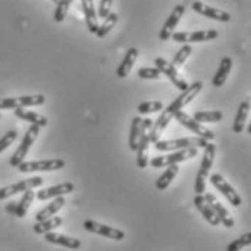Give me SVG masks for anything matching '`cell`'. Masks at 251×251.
<instances>
[{
  "mask_svg": "<svg viewBox=\"0 0 251 251\" xmlns=\"http://www.w3.org/2000/svg\"><path fill=\"white\" fill-rule=\"evenodd\" d=\"M154 121L147 118L143 119V125H141V137H140V143H138V148H137V166L138 169H147L148 164V147L151 144L150 140V134H151V128H152Z\"/></svg>",
  "mask_w": 251,
  "mask_h": 251,
  "instance_id": "6",
  "label": "cell"
},
{
  "mask_svg": "<svg viewBox=\"0 0 251 251\" xmlns=\"http://www.w3.org/2000/svg\"><path fill=\"white\" fill-rule=\"evenodd\" d=\"M44 183V179L41 176H35V177H31V179H25L18 181V183H13L10 186H6V187H1L0 189V201L3 199H7L16 193H21V192H28V190H32L35 187H39L42 186Z\"/></svg>",
  "mask_w": 251,
  "mask_h": 251,
  "instance_id": "11",
  "label": "cell"
},
{
  "mask_svg": "<svg viewBox=\"0 0 251 251\" xmlns=\"http://www.w3.org/2000/svg\"><path fill=\"white\" fill-rule=\"evenodd\" d=\"M251 102L250 99H246L240 103L238 110H237V115H235V119H234V124H232V131L234 134H241L246 128V122H247V118H249V113H250Z\"/></svg>",
  "mask_w": 251,
  "mask_h": 251,
  "instance_id": "22",
  "label": "cell"
},
{
  "mask_svg": "<svg viewBox=\"0 0 251 251\" xmlns=\"http://www.w3.org/2000/svg\"><path fill=\"white\" fill-rule=\"evenodd\" d=\"M39 126L36 125H31L28 129H26V134L24 135L22 138V143L19 144V147L16 148V151L13 152V155L10 157L9 160V164L12 167H19L24 161H25V157L28 155L32 144L35 143V140L38 138V134H39Z\"/></svg>",
  "mask_w": 251,
  "mask_h": 251,
  "instance_id": "4",
  "label": "cell"
},
{
  "mask_svg": "<svg viewBox=\"0 0 251 251\" xmlns=\"http://www.w3.org/2000/svg\"><path fill=\"white\" fill-rule=\"evenodd\" d=\"M184 12H186V6H184V4H177V6H175V9L172 10L170 16L167 18L166 24L163 25V29L160 31V35H158L160 41H169V39L172 38V35L175 34L176 26L179 25L181 16L184 15Z\"/></svg>",
  "mask_w": 251,
  "mask_h": 251,
  "instance_id": "15",
  "label": "cell"
},
{
  "mask_svg": "<svg viewBox=\"0 0 251 251\" xmlns=\"http://www.w3.org/2000/svg\"><path fill=\"white\" fill-rule=\"evenodd\" d=\"M35 192H32V190H28V192H25L24 193V196L21 198V201L16 203V208H15V215L19 216V218H24V216L26 215V212H28V209H29V206H31V203L34 202V199H35Z\"/></svg>",
  "mask_w": 251,
  "mask_h": 251,
  "instance_id": "31",
  "label": "cell"
},
{
  "mask_svg": "<svg viewBox=\"0 0 251 251\" xmlns=\"http://www.w3.org/2000/svg\"><path fill=\"white\" fill-rule=\"evenodd\" d=\"M177 175H179V164L169 166V167L166 169V172L157 179V181H155V187H157L158 190H166Z\"/></svg>",
  "mask_w": 251,
  "mask_h": 251,
  "instance_id": "29",
  "label": "cell"
},
{
  "mask_svg": "<svg viewBox=\"0 0 251 251\" xmlns=\"http://www.w3.org/2000/svg\"><path fill=\"white\" fill-rule=\"evenodd\" d=\"M154 64H155V69H158L161 74H164L177 89H179L180 92L183 93V92H186L187 89H189V83L184 80V78H181V75L177 72V69L170 63V61H167V60H164V58H161V57H157L155 60H154Z\"/></svg>",
  "mask_w": 251,
  "mask_h": 251,
  "instance_id": "10",
  "label": "cell"
},
{
  "mask_svg": "<svg viewBox=\"0 0 251 251\" xmlns=\"http://www.w3.org/2000/svg\"><path fill=\"white\" fill-rule=\"evenodd\" d=\"M45 103L44 95H28L19 98H0V109H18L41 106Z\"/></svg>",
  "mask_w": 251,
  "mask_h": 251,
  "instance_id": "8",
  "label": "cell"
},
{
  "mask_svg": "<svg viewBox=\"0 0 251 251\" xmlns=\"http://www.w3.org/2000/svg\"><path fill=\"white\" fill-rule=\"evenodd\" d=\"M205 201L209 203V206L214 209V212L216 214V216L219 218V221H221V224H224L226 228H232L234 225H235V221H234V218L229 215V212L226 211V208L216 199L215 196L212 195V193H205Z\"/></svg>",
  "mask_w": 251,
  "mask_h": 251,
  "instance_id": "18",
  "label": "cell"
},
{
  "mask_svg": "<svg viewBox=\"0 0 251 251\" xmlns=\"http://www.w3.org/2000/svg\"><path fill=\"white\" fill-rule=\"evenodd\" d=\"M83 226H84L86 231L103 235V237L110 238V240H115V241H122L125 238V232L124 231H121L118 228H113V226H109V225H105V224H99V222H96L93 219L84 221Z\"/></svg>",
  "mask_w": 251,
  "mask_h": 251,
  "instance_id": "14",
  "label": "cell"
},
{
  "mask_svg": "<svg viewBox=\"0 0 251 251\" xmlns=\"http://www.w3.org/2000/svg\"><path fill=\"white\" fill-rule=\"evenodd\" d=\"M44 240L47 243L57 244V246L70 249V250H78L81 247V241L78 238H73V237H67V235L57 234V232H48V234H45L44 235Z\"/></svg>",
  "mask_w": 251,
  "mask_h": 251,
  "instance_id": "19",
  "label": "cell"
},
{
  "mask_svg": "<svg viewBox=\"0 0 251 251\" xmlns=\"http://www.w3.org/2000/svg\"><path fill=\"white\" fill-rule=\"evenodd\" d=\"M0 119H1V113H0Z\"/></svg>",
  "mask_w": 251,
  "mask_h": 251,
  "instance_id": "41",
  "label": "cell"
},
{
  "mask_svg": "<svg viewBox=\"0 0 251 251\" xmlns=\"http://www.w3.org/2000/svg\"><path fill=\"white\" fill-rule=\"evenodd\" d=\"M116 24H118V15L116 13H110L108 18L105 19V22L102 25H99V29L96 32V36L98 38H105L116 26Z\"/></svg>",
  "mask_w": 251,
  "mask_h": 251,
  "instance_id": "32",
  "label": "cell"
},
{
  "mask_svg": "<svg viewBox=\"0 0 251 251\" xmlns=\"http://www.w3.org/2000/svg\"><path fill=\"white\" fill-rule=\"evenodd\" d=\"M198 155V148H187V150H180V151H173L166 155H158L154 157L150 164L154 169H161V167H169L173 164H179L181 161L195 158Z\"/></svg>",
  "mask_w": 251,
  "mask_h": 251,
  "instance_id": "5",
  "label": "cell"
},
{
  "mask_svg": "<svg viewBox=\"0 0 251 251\" xmlns=\"http://www.w3.org/2000/svg\"><path fill=\"white\" fill-rule=\"evenodd\" d=\"M193 203H195V206L198 208V211L202 214V216L205 218V221H208L211 225H219L221 224V221H219V218L216 216V214L214 212V209L209 206V203L205 201V198H203V195H196L195 196V199H193Z\"/></svg>",
  "mask_w": 251,
  "mask_h": 251,
  "instance_id": "21",
  "label": "cell"
},
{
  "mask_svg": "<svg viewBox=\"0 0 251 251\" xmlns=\"http://www.w3.org/2000/svg\"><path fill=\"white\" fill-rule=\"evenodd\" d=\"M81 7H83V13H84V21L87 25L89 32L95 34L99 29V21H98V13H96V7H95V1L92 0H83L81 1Z\"/></svg>",
  "mask_w": 251,
  "mask_h": 251,
  "instance_id": "20",
  "label": "cell"
},
{
  "mask_svg": "<svg viewBox=\"0 0 251 251\" xmlns=\"http://www.w3.org/2000/svg\"><path fill=\"white\" fill-rule=\"evenodd\" d=\"M63 225V218L61 216H52L50 219H45L42 222H36L34 225V232L38 235H45L48 232H54L55 228Z\"/></svg>",
  "mask_w": 251,
  "mask_h": 251,
  "instance_id": "27",
  "label": "cell"
},
{
  "mask_svg": "<svg viewBox=\"0 0 251 251\" xmlns=\"http://www.w3.org/2000/svg\"><path fill=\"white\" fill-rule=\"evenodd\" d=\"M203 89V83L202 81H195L193 84L189 86V89L183 93H180L179 96L167 106L161 110L160 116L157 121H154L152 128H151V134H150V140L151 143H157L160 141L161 134L164 132V129L167 128V125L170 124V121L179 113L181 109L184 108L186 105H189Z\"/></svg>",
  "mask_w": 251,
  "mask_h": 251,
  "instance_id": "1",
  "label": "cell"
},
{
  "mask_svg": "<svg viewBox=\"0 0 251 251\" xmlns=\"http://www.w3.org/2000/svg\"><path fill=\"white\" fill-rule=\"evenodd\" d=\"M211 183H212V186L216 187L225 198H226V201L232 205V206H235V208H238L241 203H243V199H241V196L235 192V189L226 181V180L224 179L219 173H214V175H211Z\"/></svg>",
  "mask_w": 251,
  "mask_h": 251,
  "instance_id": "12",
  "label": "cell"
},
{
  "mask_svg": "<svg viewBox=\"0 0 251 251\" xmlns=\"http://www.w3.org/2000/svg\"><path fill=\"white\" fill-rule=\"evenodd\" d=\"M66 167V161L61 158L51 160H38V161H24L18 170L21 173H34V172H55Z\"/></svg>",
  "mask_w": 251,
  "mask_h": 251,
  "instance_id": "7",
  "label": "cell"
},
{
  "mask_svg": "<svg viewBox=\"0 0 251 251\" xmlns=\"http://www.w3.org/2000/svg\"><path fill=\"white\" fill-rule=\"evenodd\" d=\"M74 192V184L72 181H64L47 189H42L39 192H36L35 198L38 201H47V199H55V198H61L63 195H69Z\"/></svg>",
  "mask_w": 251,
  "mask_h": 251,
  "instance_id": "17",
  "label": "cell"
},
{
  "mask_svg": "<svg viewBox=\"0 0 251 251\" xmlns=\"http://www.w3.org/2000/svg\"><path fill=\"white\" fill-rule=\"evenodd\" d=\"M138 54H140V51H138L137 48H129V50L126 51V54H125V57H124L122 63L119 64V67H118V70H116V75H118L119 78L128 77V74L131 73L134 64H135V61H137V58H138Z\"/></svg>",
  "mask_w": 251,
  "mask_h": 251,
  "instance_id": "23",
  "label": "cell"
},
{
  "mask_svg": "<svg viewBox=\"0 0 251 251\" xmlns=\"http://www.w3.org/2000/svg\"><path fill=\"white\" fill-rule=\"evenodd\" d=\"M215 154L216 145L209 143L206 145V148H205L203 158H202V163H201V167H199V172H198V176H196V181H195V192H196V195H203L206 192V179H208L209 172L212 169V164H214V160H215Z\"/></svg>",
  "mask_w": 251,
  "mask_h": 251,
  "instance_id": "2",
  "label": "cell"
},
{
  "mask_svg": "<svg viewBox=\"0 0 251 251\" xmlns=\"http://www.w3.org/2000/svg\"><path fill=\"white\" fill-rule=\"evenodd\" d=\"M137 74L143 80H158L163 75L161 72L158 69H155V67H141Z\"/></svg>",
  "mask_w": 251,
  "mask_h": 251,
  "instance_id": "37",
  "label": "cell"
},
{
  "mask_svg": "<svg viewBox=\"0 0 251 251\" xmlns=\"http://www.w3.org/2000/svg\"><path fill=\"white\" fill-rule=\"evenodd\" d=\"M196 122L202 124H216V122H221L222 118H224V113L221 110H198L193 113L192 116Z\"/></svg>",
  "mask_w": 251,
  "mask_h": 251,
  "instance_id": "28",
  "label": "cell"
},
{
  "mask_svg": "<svg viewBox=\"0 0 251 251\" xmlns=\"http://www.w3.org/2000/svg\"><path fill=\"white\" fill-rule=\"evenodd\" d=\"M249 246H251V232H246L240 238L229 243L228 247H226V251H240L243 250L244 247H249Z\"/></svg>",
  "mask_w": 251,
  "mask_h": 251,
  "instance_id": "33",
  "label": "cell"
},
{
  "mask_svg": "<svg viewBox=\"0 0 251 251\" xmlns=\"http://www.w3.org/2000/svg\"><path fill=\"white\" fill-rule=\"evenodd\" d=\"M72 6V1L70 0H61V1H57V7H55V12H54V21L55 22H63L67 16V12Z\"/></svg>",
  "mask_w": 251,
  "mask_h": 251,
  "instance_id": "35",
  "label": "cell"
},
{
  "mask_svg": "<svg viewBox=\"0 0 251 251\" xmlns=\"http://www.w3.org/2000/svg\"><path fill=\"white\" fill-rule=\"evenodd\" d=\"M66 205V199L61 196V198H55V199H52V202H50L44 209H41L38 214L35 215L36 222H42V221H45V219H50V218H52V216L55 215L63 206Z\"/></svg>",
  "mask_w": 251,
  "mask_h": 251,
  "instance_id": "25",
  "label": "cell"
},
{
  "mask_svg": "<svg viewBox=\"0 0 251 251\" xmlns=\"http://www.w3.org/2000/svg\"><path fill=\"white\" fill-rule=\"evenodd\" d=\"M112 4H113L112 0H102V1H99V4H98V16L102 18V19H106L109 15L112 13Z\"/></svg>",
  "mask_w": 251,
  "mask_h": 251,
  "instance_id": "39",
  "label": "cell"
},
{
  "mask_svg": "<svg viewBox=\"0 0 251 251\" xmlns=\"http://www.w3.org/2000/svg\"><path fill=\"white\" fill-rule=\"evenodd\" d=\"M208 141L199 137H186V138H177V140H164V141H157L154 144L157 151H180V150H187V148H206Z\"/></svg>",
  "mask_w": 251,
  "mask_h": 251,
  "instance_id": "3",
  "label": "cell"
},
{
  "mask_svg": "<svg viewBox=\"0 0 251 251\" xmlns=\"http://www.w3.org/2000/svg\"><path fill=\"white\" fill-rule=\"evenodd\" d=\"M15 116H18L19 119H24L26 122H31V125H36L39 128L47 126L48 125V119L39 113H36L34 110H26L24 108L15 109Z\"/></svg>",
  "mask_w": 251,
  "mask_h": 251,
  "instance_id": "26",
  "label": "cell"
},
{
  "mask_svg": "<svg viewBox=\"0 0 251 251\" xmlns=\"http://www.w3.org/2000/svg\"><path fill=\"white\" fill-rule=\"evenodd\" d=\"M192 9L195 12H198L199 15L205 16V18H209V19H214L218 22H229L231 21V15L225 10H221V9H216L212 6H208L202 1H193L192 3Z\"/></svg>",
  "mask_w": 251,
  "mask_h": 251,
  "instance_id": "16",
  "label": "cell"
},
{
  "mask_svg": "<svg viewBox=\"0 0 251 251\" xmlns=\"http://www.w3.org/2000/svg\"><path fill=\"white\" fill-rule=\"evenodd\" d=\"M164 109L163 103L160 100H151V102H143L138 105V113L147 115V113H154V112H161Z\"/></svg>",
  "mask_w": 251,
  "mask_h": 251,
  "instance_id": "36",
  "label": "cell"
},
{
  "mask_svg": "<svg viewBox=\"0 0 251 251\" xmlns=\"http://www.w3.org/2000/svg\"><path fill=\"white\" fill-rule=\"evenodd\" d=\"M231 70H232V58L231 57H224L221 60V64H219V67L216 70L214 78H212V84L215 87H222L225 84Z\"/></svg>",
  "mask_w": 251,
  "mask_h": 251,
  "instance_id": "24",
  "label": "cell"
},
{
  "mask_svg": "<svg viewBox=\"0 0 251 251\" xmlns=\"http://www.w3.org/2000/svg\"><path fill=\"white\" fill-rule=\"evenodd\" d=\"M218 38L216 29H203V31H193V32H175L172 35V39L175 42H180L184 45H189L192 42H205L212 41Z\"/></svg>",
  "mask_w": 251,
  "mask_h": 251,
  "instance_id": "13",
  "label": "cell"
},
{
  "mask_svg": "<svg viewBox=\"0 0 251 251\" xmlns=\"http://www.w3.org/2000/svg\"><path fill=\"white\" fill-rule=\"evenodd\" d=\"M175 119L179 122L180 125H183L184 128H187L189 131H192L193 134H196V137L203 138V140H206L208 143L212 141V140H215V134H214L211 129L205 128L202 124L196 122V121H195L190 115H187L186 112L180 110L179 113L175 116Z\"/></svg>",
  "mask_w": 251,
  "mask_h": 251,
  "instance_id": "9",
  "label": "cell"
},
{
  "mask_svg": "<svg viewBox=\"0 0 251 251\" xmlns=\"http://www.w3.org/2000/svg\"><path fill=\"white\" fill-rule=\"evenodd\" d=\"M247 132H249V134H250V135H251V122H250V124H249V128H247Z\"/></svg>",
  "mask_w": 251,
  "mask_h": 251,
  "instance_id": "40",
  "label": "cell"
},
{
  "mask_svg": "<svg viewBox=\"0 0 251 251\" xmlns=\"http://www.w3.org/2000/svg\"><path fill=\"white\" fill-rule=\"evenodd\" d=\"M141 125H143V118L141 116H134L131 121V131H129V148L131 151H137L140 137H141Z\"/></svg>",
  "mask_w": 251,
  "mask_h": 251,
  "instance_id": "30",
  "label": "cell"
},
{
  "mask_svg": "<svg viewBox=\"0 0 251 251\" xmlns=\"http://www.w3.org/2000/svg\"><path fill=\"white\" fill-rule=\"evenodd\" d=\"M192 51H193V50H192V47H190V45H183L179 51L176 52V55H175V58H173L172 64H173L176 69H180V67L186 63V60L190 57Z\"/></svg>",
  "mask_w": 251,
  "mask_h": 251,
  "instance_id": "34",
  "label": "cell"
},
{
  "mask_svg": "<svg viewBox=\"0 0 251 251\" xmlns=\"http://www.w3.org/2000/svg\"><path fill=\"white\" fill-rule=\"evenodd\" d=\"M18 138V132L16 131H9V132H6L1 138H0V154L6 150V148H9L12 144L15 143V140Z\"/></svg>",
  "mask_w": 251,
  "mask_h": 251,
  "instance_id": "38",
  "label": "cell"
}]
</instances>
